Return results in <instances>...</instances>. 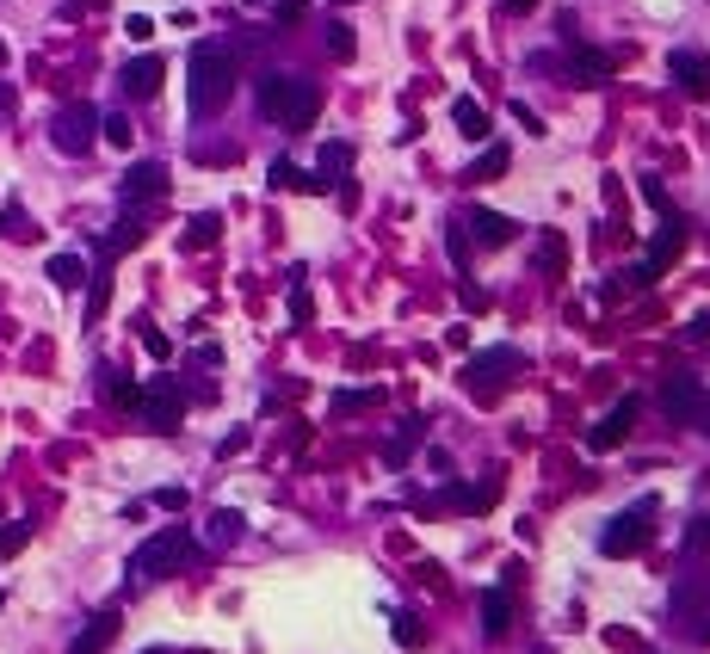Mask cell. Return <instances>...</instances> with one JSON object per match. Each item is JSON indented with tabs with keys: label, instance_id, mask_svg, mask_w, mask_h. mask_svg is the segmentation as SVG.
<instances>
[{
	"label": "cell",
	"instance_id": "cell-1",
	"mask_svg": "<svg viewBox=\"0 0 710 654\" xmlns=\"http://www.w3.org/2000/svg\"><path fill=\"white\" fill-rule=\"evenodd\" d=\"M235 93V56L223 44H192L186 56V99H192V112L210 118V112H223Z\"/></svg>",
	"mask_w": 710,
	"mask_h": 654
},
{
	"label": "cell",
	"instance_id": "cell-2",
	"mask_svg": "<svg viewBox=\"0 0 710 654\" xmlns=\"http://www.w3.org/2000/svg\"><path fill=\"white\" fill-rule=\"evenodd\" d=\"M260 112L278 118L284 130H309L315 112H322V87L303 81V75H266L260 81Z\"/></svg>",
	"mask_w": 710,
	"mask_h": 654
},
{
	"label": "cell",
	"instance_id": "cell-3",
	"mask_svg": "<svg viewBox=\"0 0 710 654\" xmlns=\"http://www.w3.org/2000/svg\"><path fill=\"white\" fill-rule=\"evenodd\" d=\"M198 556V543H192V531L186 525H161L149 543H142V550L130 556V574L142 580V587H149V580H167V574H180L186 562Z\"/></svg>",
	"mask_w": 710,
	"mask_h": 654
},
{
	"label": "cell",
	"instance_id": "cell-4",
	"mask_svg": "<svg viewBox=\"0 0 710 654\" xmlns=\"http://www.w3.org/2000/svg\"><path fill=\"white\" fill-rule=\"evenodd\" d=\"M519 371H525V352L519 346H488V352H476L470 365H464V389L476 395V402H501V389Z\"/></svg>",
	"mask_w": 710,
	"mask_h": 654
},
{
	"label": "cell",
	"instance_id": "cell-5",
	"mask_svg": "<svg viewBox=\"0 0 710 654\" xmlns=\"http://www.w3.org/2000/svg\"><path fill=\"white\" fill-rule=\"evenodd\" d=\"M50 142H56L62 155H87L93 142H99V112H93L87 99H68L62 112H56V124H50Z\"/></svg>",
	"mask_w": 710,
	"mask_h": 654
},
{
	"label": "cell",
	"instance_id": "cell-6",
	"mask_svg": "<svg viewBox=\"0 0 710 654\" xmlns=\"http://www.w3.org/2000/svg\"><path fill=\"white\" fill-rule=\"evenodd\" d=\"M649 513H655V500H636L630 513H618L606 531H599V556H636L649 543Z\"/></svg>",
	"mask_w": 710,
	"mask_h": 654
},
{
	"label": "cell",
	"instance_id": "cell-7",
	"mask_svg": "<svg viewBox=\"0 0 710 654\" xmlns=\"http://www.w3.org/2000/svg\"><path fill=\"white\" fill-rule=\"evenodd\" d=\"M142 420H149L155 432H173V426H180V414H186V395H180V383H173V377H155L149 389H142Z\"/></svg>",
	"mask_w": 710,
	"mask_h": 654
},
{
	"label": "cell",
	"instance_id": "cell-8",
	"mask_svg": "<svg viewBox=\"0 0 710 654\" xmlns=\"http://www.w3.org/2000/svg\"><path fill=\"white\" fill-rule=\"evenodd\" d=\"M667 75L680 81V93H686V99H710V56H704V50H673Z\"/></svg>",
	"mask_w": 710,
	"mask_h": 654
},
{
	"label": "cell",
	"instance_id": "cell-9",
	"mask_svg": "<svg viewBox=\"0 0 710 654\" xmlns=\"http://www.w3.org/2000/svg\"><path fill=\"white\" fill-rule=\"evenodd\" d=\"M680 253H686V223H680V216H667V223H661V235H655V247H649V260H643V278L655 284L673 260H680Z\"/></svg>",
	"mask_w": 710,
	"mask_h": 654
},
{
	"label": "cell",
	"instance_id": "cell-10",
	"mask_svg": "<svg viewBox=\"0 0 710 654\" xmlns=\"http://www.w3.org/2000/svg\"><path fill=\"white\" fill-rule=\"evenodd\" d=\"M124 204H155V198H167V167L161 161H136L130 173H124Z\"/></svg>",
	"mask_w": 710,
	"mask_h": 654
},
{
	"label": "cell",
	"instance_id": "cell-11",
	"mask_svg": "<svg viewBox=\"0 0 710 654\" xmlns=\"http://www.w3.org/2000/svg\"><path fill=\"white\" fill-rule=\"evenodd\" d=\"M161 56H136V62H124V75H118V87L130 93V99H155L161 93Z\"/></svg>",
	"mask_w": 710,
	"mask_h": 654
},
{
	"label": "cell",
	"instance_id": "cell-12",
	"mask_svg": "<svg viewBox=\"0 0 710 654\" xmlns=\"http://www.w3.org/2000/svg\"><path fill=\"white\" fill-rule=\"evenodd\" d=\"M630 420H636V402H618L606 420H599V426L587 432V445H593V451H612V445H624V439H630Z\"/></svg>",
	"mask_w": 710,
	"mask_h": 654
},
{
	"label": "cell",
	"instance_id": "cell-13",
	"mask_svg": "<svg viewBox=\"0 0 710 654\" xmlns=\"http://www.w3.org/2000/svg\"><path fill=\"white\" fill-rule=\"evenodd\" d=\"M612 68H618L612 50H581V44H575V56H568V75H575L581 87H599V81L612 75Z\"/></svg>",
	"mask_w": 710,
	"mask_h": 654
},
{
	"label": "cell",
	"instance_id": "cell-14",
	"mask_svg": "<svg viewBox=\"0 0 710 654\" xmlns=\"http://www.w3.org/2000/svg\"><path fill=\"white\" fill-rule=\"evenodd\" d=\"M692 402H698L692 371H667V383H661V408H667L673 420H686V414H692Z\"/></svg>",
	"mask_w": 710,
	"mask_h": 654
},
{
	"label": "cell",
	"instance_id": "cell-15",
	"mask_svg": "<svg viewBox=\"0 0 710 654\" xmlns=\"http://www.w3.org/2000/svg\"><path fill=\"white\" fill-rule=\"evenodd\" d=\"M464 229H476V241H482V247H507V241L519 235V223H513V216H501V210H476Z\"/></svg>",
	"mask_w": 710,
	"mask_h": 654
},
{
	"label": "cell",
	"instance_id": "cell-16",
	"mask_svg": "<svg viewBox=\"0 0 710 654\" xmlns=\"http://www.w3.org/2000/svg\"><path fill=\"white\" fill-rule=\"evenodd\" d=\"M112 636H118V611H99L93 624L68 642V654H105V648H112Z\"/></svg>",
	"mask_w": 710,
	"mask_h": 654
},
{
	"label": "cell",
	"instance_id": "cell-17",
	"mask_svg": "<svg viewBox=\"0 0 710 654\" xmlns=\"http://www.w3.org/2000/svg\"><path fill=\"white\" fill-rule=\"evenodd\" d=\"M482 630H488L494 642L513 630V599H507V587H488V593H482Z\"/></svg>",
	"mask_w": 710,
	"mask_h": 654
},
{
	"label": "cell",
	"instance_id": "cell-18",
	"mask_svg": "<svg viewBox=\"0 0 710 654\" xmlns=\"http://www.w3.org/2000/svg\"><path fill=\"white\" fill-rule=\"evenodd\" d=\"M241 531H247V519H241V513H229V506H217V513L204 519V543H217V550L241 543Z\"/></svg>",
	"mask_w": 710,
	"mask_h": 654
},
{
	"label": "cell",
	"instance_id": "cell-19",
	"mask_svg": "<svg viewBox=\"0 0 710 654\" xmlns=\"http://www.w3.org/2000/svg\"><path fill=\"white\" fill-rule=\"evenodd\" d=\"M507 161H513V155H507V142H488V149L470 161L464 179H470V186H488V179H501V173H507Z\"/></svg>",
	"mask_w": 710,
	"mask_h": 654
},
{
	"label": "cell",
	"instance_id": "cell-20",
	"mask_svg": "<svg viewBox=\"0 0 710 654\" xmlns=\"http://www.w3.org/2000/svg\"><path fill=\"white\" fill-rule=\"evenodd\" d=\"M44 272H50V284H56V290H81V284H87L81 253H50V266H44Z\"/></svg>",
	"mask_w": 710,
	"mask_h": 654
},
{
	"label": "cell",
	"instance_id": "cell-21",
	"mask_svg": "<svg viewBox=\"0 0 710 654\" xmlns=\"http://www.w3.org/2000/svg\"><path fill=\"white\" fill-rule=\"evenodd\" d=\"M451 124L464 130L470 142H488V112H482L476 99H451Z\"/></svg>",
	"mask_w": 710,
	"mask_h": 654
},
{
	"label": "cell",
	"instance_id": "cell-22",
	"mask_svg": "<svg viewBox=\"0 0 710 654\" xmlns=\"http://www.w3.org/2000/svg\"><path fill=\"white\" fill-rule=\"evenodd\" d=\"M328 56H334V62H352V56H359V38H352V25H340V19L328 25Z\"/></svg>",
	"mask_w": 710,
	"mask_h": 654
},
{
	"label": "cell",
	"instance_id": "cell-23",
	"mask_svg": "<svg viewBox=\"0 0 710 654\" xmlns=\"http://www.w3.org/2000/svg\"><path fill=\"white\" fill-rule=\"evenodd\" d=\"M494 482H482V488H451V506H464V513H482V506H494Z\"/></svg>",
	"mask_w": 710,
	"mask_h": 654
},
{
	"label": "cell",
	"instance_id": "cell-24",
	"mask_svg": "<svg viewBox=\"0 0 710 654\" xmlns=\"http://www.w3.org/2000/svg\"><path fill=\"white\" fill-rule=\"evenodd\" d=\"M377 402H383V389H334L340 414H359V408H377Z\"/></svg>",
	"mask_w": 710,
	"mask_h": 654
},
{
	"label": "cell",
	"instance_id": "cell-25",
	"mask_svg": "<svg viewBox=\"0 0 710 654\" xmlns=\"http://www.w3.org/2000/svg\"><path fill=\"white\" fill-rule=\"evenodd\" d=\"M105 402H112V408H136V402H142V389H136L130 377L112 371V377H105Z\"/></svg>",
	"mask_w": 710,
	"mask_h": 654
},
{
	"label": "cell",
	"instance_id": "cell-26",
	"mask_svg": "<svg viewBox=\"0 0 710 654\" xmlns=\"http://www.w3.org/2000/svg\"><path fill=\"white\" fill-rule=\"evenodd\" d=\"M445 247H451V260H457V266H470V229H464V216H451Z\"/></svg>",
	"mask_w": 710,
	"mask_h": 654
},
{
	"label": "cell",
	"instance_id": "cell-27",
	"mask_svg": "<svg viewBox=\"0 0 710 654\" xmlns=\"http://www.w3.org/2000/svg\"><path fill=\"white\" fill-rule=\"evenodd\" d=\"M538 260H544V272H562V266H568V247H562V235H556V229L538 241Z\"/></svg>",
	"mask_w": 710,
	"mask_h": 654
},
{
	"label": "cell",
	"instance_id": "cell-28",
	"mask_svg": "<svg viewBox=\"0 0 710 654\" xmlns=\"http://www.w3.org/2000/svg\"><path fill=\"white\" fill-rule=\"evenodd\" d=\"M272 186H284V192H315V186H309V179H303L291 161H272Z\"/></svg>",
	"mask_w": 710,
	"mask_h": 654
},
{
	"label": "cell",
	"instance_id": "cell-29",
	"mask_svg": "<svg viewBox=\"0 0 710 654\" xmlns=\"http://www.w3.org/2000/svg\"><path fill=\"white\" fill-rule=\"evenodd\" d=\"M346 167H352V149H346V142H334V149H322V186H334L328 173H346Z\"/></svg>",
	"mask_w": 710,
	"mask_h": 654
},
{
	"label": "cell",
	"instance_id": "cell-30",
	"mask_svg": "<svg viewBox=\"0 0 710 654\" xmlns=\"http://www.w3.org/2000/svg\"><path fill=\"white\" fill-rule=\"evenodd\" d=\"M420 420H408V432H396V439H389V463H408V451H414V439H420Z\"/></svg>",
	"mask_w": 710,
	"mask_h": 654
},
{
	"label": "cell",
	"instance_id": "cell-31",
	"mask_svg": "<svg viewBox=\"0 0 710 654\" xmlns=\"http://www.w3.org/2000/svg\"><path fill=\"white\" fill-rule=\"evenodd\" d=\"M99 136L112 142V149H130V136H136V130H130V118H99Z\"/></svg>",
	"mask_w": 710,
	"mask_h": 654
},
{
	"label": "cell",
	"instance_id": "cell-32",
	"mask_svg": "<svg viewBox=\"0 0 710 654\" xmlns=\"http://www.w3.org/2000/svg\"><path fill=\"white\" fill-rule=\"evenodd\" d=\"M31 543V525H0V556H19Z\"/></svg>",
	"mask_w": 710,
	"mask_h": 654
},
{
	"label": "cell",
	"instance_id": "cell-33",
	"mask_svg": "<svg viewBox=\"0 0 710 654\" xmlns=\"http://www.w3.org/2000/svg\"><path fill=\"white\" fill-rule=\"evenodd\" d=\"M210 241H217V216H192V235H186V247H210Z\"/></svg>",
	"mask_w": 710,
	"mask_h": 654
},
{
	"label": "cell",
	"instance_id": "cell-34",
	"mask_svg": "<svg viewBox=\"0 0 710 654\" xmlns=\"http://www.w3.org/2000/svg\"><path fill=\"white\" fill-rule=\"evenodd\" d=\"M105 297H112V272H99V278H93V297H87V315H93V321L105 315Z\"/></svg>",
	"mask_w": 710,
	"mask_h": 654
},
{
	"label": "cell",
	"instance_id": "cell-35",
	"mask_svg": "<svg viewBox=\"0 0 710 654\" xmlns=\"http://www.w3.org/2000/svg\"><path fill=\"white\" fill-rule=\"evenodd\" d=\"M643 198H649V204H655L661 216H673V198H667V186H661V179H655V173L643 179Z\"/></svg>",
	"mask_w": 710,
	"mask_h": 654
},
{
	"label": "cell",
	"instance_id": "cell-36",
	"mask_svg": "<svg viewBox=\"0 0 710 654\" xmlns=\"http://www.w3.org/2000/svg\"><path fill=\"white\" fill-rule=\"evenodd\" d=\"M698 432H704V439H710V389H698V402H692V414H686Z\"/></svg>",
	"mask_w": 710,
	"mask_h": 654
},
{
	"label": "cell",
	"instance_id": "cell-37",
	"mask_svg": "<svg viewBox=\"0 0 710 654\" xmlns=\"http://www.w3.org/2000/svg\"><path fill=\"white\" fill-rule=\"evenodd\" d=\"M396 642H402V648H420V642H426L414 617H396Z\"/></svg>",
	"mask_w": 710,
	"mask_h": 654
},
{
	"label": "cell",
	"instance_id": "cell-38",
	"mask_svg": "<svg viewBox=\"0 0 710 654\" xmlns=\"http://www.w3.org/2000/svg\"><path fill=\"white\" fill-rule=\"evenodd\" d=\"M513 118H519V124H525V136H544V118H538V112H531V105H525V99H519V105H513Z\"/></svg>",
	"mask_w": 710,
	"mask_h": 654
},
{
	"label": "cell",
	"instance_id": "cell-39",
	"mask_svg": "<svg viewBox=\"0 0 710 654\" xmlns=\"http://www.w3.org/2000/svg\"><path fill=\"white\" fill-rule=\"evenodd\" d=\"M309 315H315V303H309V290L297 284V290H291V321H309Z\"/></svg>",
	"mask_w": 710,
	"mask_h": 654
},
{
	"label": "cell",
	"instance_id": "cell-40",
	"mask_svg": "<svg viewBox=\"0 0 710 654\" xmlns=\"http://www.w3.org/2000/svg\"><path fill=\"white\" fill-rule=\"evenodd\" d=\"M124 31H130V38H136V44H149V38H155V19H142V13H136V19H130Z\"/></svg>",
	"mask_w": 710,
	"mask_h": 654
},
{
	"label": "cell",
	"instance_id": "cell-41",
	"mask_svg": "<svg viewBox=\"0 0 710 654\" xmlns=\"http://www.w3.org/2000/svg\"><path fill=\"white\" fill-rule=\"evenodd\" d=\"M155 506H167V513H180V506H186V488H161V494H155Z\"/></svg>",
	"mask_w": 710,
	"mask_h": 654
},
{
	"label": "cell",
	"instance_id": "cell-42",
	"mask_svg": "<svg viewBox=\"0 0 710 654\" xmlns=\"http://www.w3.org/2000/svg\"><path fill=\"white\" fill-rule=\"evenodd\" d=\"M260 7H272L278 19H297V13H303V0H260Z\"/></svg>",
	"mask_w": 710,
	"mask_h": 654
},
{
	"label": "cell",
	"instance_id": "cell-43",
	"mask_svg": "<svg viewBox=\"0 0 710 654\" xmlns=\"http://www.w3.org/2000/svg\"><path fill=\"white\" fill-rule=\"evenodd\" d=\"M531 7H538V0H501V13H513V19H519V13H531Z\"/></svg>",
	"mask_w": 710,
	"mask_h": 654
},
{
	"label": "cell",
	"instance_id": "cell-44",
	"mask_svg": "<svg viewBox=\"0 0 710 654\" xmlns=\"http://www.w3.org/2000/svg\"><path fill=\"white\" fill-rule=\"evenodd\" d=\"M340 7H352V0H340Z\"/></svg>",
	"mask_w": 710,
	"mask_h": 654
},
{
	"label": "cell",
	"instance_id": "cell-45",
	"mask_svg": "<svg viewBox=\"0 0 710 654\" xmlns=\"http://www.w3.org/2000/svg\"><path fill=\"white\" fill-rule=\"evenodd\" d=\"M87 7H99V0H87Z\"/></svg>",
	"mask_w": 710,
	"mask_h": 654
},
{
	"label": "cell",
	"instance_id": "cell-46",
	"mask_svg": "<svg viewBox=\"0 0 710 654\" xmlns=\"http://www.w3.org/2000/svg\"><path fill=\"white\" fill-rule=\"evenodd\" d=\"M149 654H161V648H149Z\"/></svg>",
	"mask_w": 710,
	"mask_h": 654
}]
</instances>
